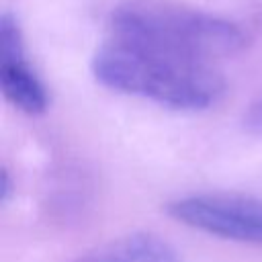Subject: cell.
Wrapping results in <instances>:
<instances>
[{
  "instance_id": "3",
  "label": "cell",
  "mask_w": 262,
  "mask_h": 262,
  "mask_svg": "<svg viewBox=\"0 0 262 262\" xmlns=\"http://www.w3.org/2000/svg\"><path fill=\"white\" fill-rule=\"evenodd\" d=\"M166 215L190 229L262 246V199L244 192H192L166 203Z\"/></svg>"
},
{
  "instance_id": "6",
  "label": "cell",
  "mask_w": 262,
  "mask_h": 262,
  "mask_svg": "<svg viewBox=\"0 0 262 262\" xmlns=\"http://www.w3.org/2000/svg\"><path fill=\"white\" fill-rule=\"evenodd\" d=\"M242 127L250 135H262V92H258L244 108Z\"/></svg>"
},
{
  "instance_id": "2",
  "label": "cell",
  "mask_w": 262,
  "mask_h": 262,
  "mask_svg": "<svg viewBox=\"0 0 262 262\" xmlns=\"http://www.w3.org/2000/svg\"><path fill=\"white\" fill-rule=\"evenodd\" d=\"M108 31L215 66L246 47V33L237 23L174 0H125L111 10Z\"/></svg>"
},
{
  "instance_id": "5",
  "label": "cell",
  "mask_w": 262,
  "mask_h": 262,
  "mask_svg": "<svg viewBox=\"0 0 262 262\" xmlns=\"http://www.w3.org/2000/svg\"><path fill=\"white\" fill-rule=\"evenodd\" d=\"M74 262H180V258L164 237L149 231H133L88 250Z\"/></svg>"
},
{
  "instance_id": "7",
  "label": "cell",
  "mask_w": 262,
  "mask_h": 262,
  "mask_svg": "<svg viewBox=\"0 0 262 262\" xmlns=\"http://www.w3.org/2000/svg\"><path fill=\"white\" fill-rule=\"evenodd\" d=\"M14 180L6 168H0V203L6 205L14 194Z\"/></svg>"
},
{
  "instance_id": "1",
  "label": "cell",
  "mask_w": 262,
  "mask_h": 262,
  "mask_svg": "<svg viewBox=\"0 0 262 262\" xmlns=\"http://www.w3.org/2000/svg\"><path fill=\"white\" fill-rule=\"evenodd\" d=\"M90 72L100 86L113 92L172 111H205L225 94V80L215 63L115 35L94 49Z\"/></svg>"
},
{
  "instance_id": "4",
  "label": "cell",
  "mask_w": 262,
  "mask_h": 262,
  "mask_svg": "<svg viewBox=\"0 0 262 262\" xmlns=\"http://www.w3.org/2000/svg\"><path fill=\"white\" fill-rule=\"evenodd\" d=\"M0 90L4 98L25 115L37 117L49 108V90L31 63L18 18L0 14Z\"/></svg>"
}]
</instances>
